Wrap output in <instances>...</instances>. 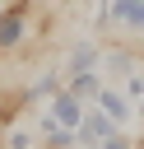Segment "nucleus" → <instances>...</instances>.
<instances>
[{"label": "nucleus", "instance_id": "obj_1", "mask_svg": "<svg viewBox=\"0 0 144 149\" xmlns=\"http://www.w3.org/2000/svg\"><path fill=\"white\" fill-rule=\"evenodd\" d=\"M28 9H33V0H14V5L0 9V56L14 51L28 37Z\"/></svg>", "mask_w": 144, "mask_h": 149}, {"label": "nucleus", "instance_id": "obj_2", "mask_svg": "<svg viewBox=\"0 0 144 149\" xmlns=\"http://www.w3.org/2000/svg\"><path fill=\"white\" fill-rule=\"evenodd\" d=\"M74 135H79V144L88 149V144H102L107 135H116V121H111L98 102H88V107H84V121H79V130H74Z\"/></svg>", "mask_w": 144, "mask_h": 149}, {"label": "nucleus", "instance_id": "obj_3", "mask_svg": "<svg viewBox=\"0 0 144 149\" xmlns=\"http://www.w3.org/2000/svg\"><path fill=\"white\" fill-rule=\"evenodd\" d=\"M84 107H88V102H79L70 88H56V93H51V112H46V116H51L56 126H65V130H79Z\"/></svg>", "mask_w": 144, "mask_h": 149}, {"label": "nucleus", "instance_id": "obj_4", "mask_svg": "<svg viewBox=\"0 0 144 149\" xmlns=\"http://www.w3.org/2000/svg\"><path fill=\"white\" fill-rule=\"evenodd\" d=\"M79 102H98V93H102V79H98V70H84V74H70V84H65Z\"/></svg>", "mask_w": 144, "mask_h": 149}, {"label": "nucleus", "instance_id": "obj_5", "mask_svg": "<svg viewBox=\"0 0 144 149\" xmlns=\"http://www.w3.org/2000/svg\"><path fill=\"white\" fill-rule=\"evenodd\" d=\"M98 107H102L116 126H121V121H130V98H125V93H116V88H102V93H98Z\"/></svg>", "mask_w": 144, "mask_h": 149}, {"label": "nucleus", "instance_id": "obj_6", "mask_svg": "<svg viewBox=\"0 0 144 149\" xmlns=\"http://www.w3.org/2000/svg\"><path fill=\"white\" fill-rule=\"evenodd\" d=\"M84 70H98V47L93 42H79L70 51V65H65V74H84Z\"/></svg>", "mask_w": 144, "mask_h": 149}, {"label": "nucleus", "instance_id": "obj_7", "mask_svg": "<svg viewBox=\"0 0 144 149\" xmlns=\"http://www.w3.org/2000/svg\"><path fill=\"white\" fill-rule=\"evenodd\" d=\"M116 23H125V28H135L139 33V14H144V0H111V9H107Z\"/></svg>", "mask_w": 144, "mask_h": 149}, {"label": "nucleus", "instance_id": "obj_8", "mask_svg": "<svg viewBox=\"0 0 144 149\" xmlns=\"http://www.w3.org/2000/svg\"><path fill=\"white\" fill-rule=\"evenodd\" d=\"M42 135H46V149H74V130H65V126H56L51 116H42Z\"/></svg>", "mask_w": 144, "mask_h": 149}, {"label": "nucleus", "instance_id": "obj_9", "mask_svg": "<svg viewBox=\"0 0 144 149\" xmlns=\"http://www.w3.org/2000/svg\"><path fill=\"white\" fill-rule=\"evenodd\" d=\"M98 149H130V140H125V135H121V130H116V135H107V140H102V144H98Z\"/></svg>", "mask_w": 144, "mask_h": 149}, {"label": "nucleus", "instance_id": "obj_10", "mask_svg": "<svg viewBox=\"0 0 144 149\" xmlns=\"http://www.w3.org/2000/svg\"><path fill=\"white\" fill-rule=\"evenodd\" d=\"M9 149H28V130H14L9 135Z\"/></svg>", "mask_w": 144, "mask_h": 149}, {"label": "nucleus", "instance_id": "obj_11", "mask_svg": "<svg viewBox=\"0 0 144 149\" xmlns=\"http://www.w3.org/2000/svg\"><path fill=\"white\" fill-rule=\"evenodd\" d=\"M139 33H144V14H139Z\"/></svg>", "mask_w": 144, "mask_h": 149}, {"label": "nucleus", "instance_id": "obj_12", "mask_svg": "<svg viewBox=\"0 0 144 149\" xmlns=\"http://www.w3.org/2000/svg\"><path fill=\"white\" fill-rule=\"evenodd\" d=\"M33 5H51V0H33Z\"/></svg>", "mask_w": 144, "mask_h": 149}]
</instances>
